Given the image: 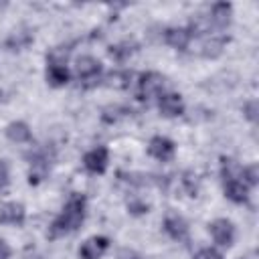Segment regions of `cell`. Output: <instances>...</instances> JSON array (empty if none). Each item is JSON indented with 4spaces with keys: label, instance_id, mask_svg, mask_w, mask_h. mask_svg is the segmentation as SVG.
Returning a JSON list of instances; mask_svg holds the SVG:
<instances>
[{
    "label": "cell",
    "instance_id": "obj_1",
    "mask_svg": "<svg viewBox=\"0 0 259 259\" xmlns=\"http://www.w3.org/2000/svg\"><path fill=\"white\" fill-rule=\"evenodd\" d=\"M85 219H87V196L83 192H71L65 204L61 206V210L57 212V217L51 221L47 237L55 241V239L73 235L83 227Z\"/></svg>",
    "mask_w": 259,
    "mask_h": 259
},
{
    "label": "cell",
    "instance_id": "obj_2",
    "mask_svg": "<svg viewBox=\"0 0 259 259\" xmlns=\"http://www.w3.org/2000/svg\"><path fill=\"white\" fill-rule=\"evenodd\" d=\"M134 85H136V99L138 101H150L164 91L166 79L158 71H144V73L136 75Z\"/></svg>",
    "mask_w": 259,
    "mask_h": 259
},
{
    "label": "cell",
    "instance_id": "obj_3",
    "mask_svg": "<svg viewBox=\"0 0 259 259\" xmlns=\"http://www.w3.org/2000/svg\"><path fill=\"white\" fill-rule=\"evenodd\" d=\"M75 77L83 83V87H95L103 77V63L93 55H81L75 61Z\"/></svg>",
    "mask_w": 259,
    "mask_h": 259
},
{
    "label": "cell",
    "instance_id": "obj_4",
    "mask_svg": "<svg viewBox=\"0 0 259 259\" xmlns=\"http://www.w3.org/2000/svg\"><path fill=\"white\" fill-rule=\"evenodd\" d=\"M208 235H210L214 247L231 249L235 245V239H237V227H235V223L231 219L219 217V219L208 223Z\"/></svg>",
    "mask_w": 259,
    "mask_h": 259
},
{
    "label": "cell",
    "instance_id": "obj_5",
    "mask_svg": "<svg viewBox=\"0 0 259 259\" xmlns=\"http://www.w3.org/2000/svg\"><path fill=\"white\" fill-rule=\"evenodd\" d=\"M162 231L176 243H188L190 241V227H188V221L176 212V210H166V214L162 217Z\"/></svg>",
    "mask_w": 259,
    "mask_h": 259
},
{
    "label": "cell",
    "instance_id": "obj_6",
    "mask_svg": "<svg viewBox=\"0 0 259 259\" xmlns=\"http://www.w3.org/2000/svg\"><path fill=\"white\" fill-rule=\"evenodd\" d=\"M156 107H158L160 115L166 117V119L182 117L184 111H186L184 97H182L178 91H162V93L156 97Z\"/></svg>",
    "mask_w": 259,
    "mask_h": 259
},
{
    "label": "cell",
    "instance_id": "obj_7",
    "mask_svg": "<svg viewBox=\"0 0 259 259\" xmlns=\"http://www.w3.org/2000/svg\"><path fill=\"white\" fill-rule=\"evenodd\" d=\"M146 154L150 158H154L156 162H172L174 156H176V142L168 136H162V134H156L148 140V146H146Z\"/></svg>",
    "mask_w": 259,
    "mask_h": 259
},
{
    "label": "cell",
    "instance_id": "obj_8",
    "mask_svg": "<svg viewBox=\"0 0 259 259\" xmlns=\"http://www.w3.org/2000/svg\"><path fill=\"white\" fill-rule=\"evenodd\" d=\"M83 168L93 176H103L109 168V148L107 146H95L87 150L81 158Z\"/></svg>",
    "mask_w": 259,
    "mask_h": 259
},
{
    "label": "cell",
    "instance_id": "obj_9",
    "mask_svg": "<svg viewBox=\"0 0 259 259\" xmlns=\"http://www.w3.org/2000/svg\"><path fill=\"white\" fill-rule=\"evenodd\" d=\"M198 40V55L204 59H217L219 55H223V51L227 49V45L231 42V36L227 32H212L206 36L196 38Z\"/></svg>",
    "mask_w": 259,
    "mask_h": 259
},
{
    "label": "cell",
    "instance_id": "obj_10",
    "mask_svg": "<svg viewBox=\"0 0 259 259\" xmlns=\"http://www.w3.org/2000/svg\"><path fill=\"white\" fill-rule=\"evenodd\" d=\"M206 20L210 22L212 30L225 32L233 22V4L231 2H214L206 10Z\"/></svg>",
    "mask_w": 259,
    "mask_h": 259
},
{
    "label": "cell",
    "instance_id": "obj_11",
    "mask_svg": "<svg viewBox=\"0 0 259 259\" xmlns=\"http://www.w3.org/2000/svg\"><path fill=\"white\" fill-rule=\"evenodd\" d=\"M111 247V239L105 235H91L79 245V259H101Z\"/></svg>",
    "mask_w": 259,
    "mask_h": 259
},
{
    "label": "cell",
    "instance_id": "obj_12",
    "mask_svg": "<svg viewBox=\"0 0 259 259\" xmlns=\"http://www.w3.org/2000/svg\"><path fill=\"white\" fill-rule=\"evenodd\" d=\"M162 40H164V45H168L170 49L184 53V51H188L190 45H192V34H190V30L186 28V24H184V26H166V28L162 30Z\"/></svg>",
    "mask_w": 259,
    "mask_h": 259
},
{
    "label": "cell",
    "instance_id": "obj_13",
    "mask_svg": "<svg viewBox=\"0 0 259 259\" xmlns=\"http://www.w3.org/2000/svg\"><path fill=\"white\" fill-rule=\"evenodd\" d=\"M26 223V206L18 200H8L0 204V225L22 227Z\"/></svg>",
    "mask_w": 259,
    "mask_h": 259
},
{
    "label": "cell",
    "instance_id": "obj_14",
    "mask_svg": "<svg viewBox=\"0 0 259 259\" xmlns=\"http://www.w3.org/2000/svg\"><path fill=\"white\" fill-rule=\"evenodd\" d=\"M136 81V73L130 71V69H113L109 73H105L101 77V85L109 87V89H117V91H123V89H130Z\"/></svg>",
    "mask_w": 259,
    "mask_h": 259
},
{
    "label": "cell",
    "instance_id": "obj_15",
    "mask_svg": "<svg viewBox=\"0 0 259 259\" xmlns=\"http://www.w3.org/2000/svg\"><path fill=\"white\" fill-rule=\"evenodd\" d=\"M138 51H140V45H138L134 38H123V40L113 42V45L107 47V55H109V59H111L113 63H117V65L127 63Z\"/></svg>",
    "mask_w": 259,
    "mask_h": 259
},
{
    "label": "cell",
    "instance_id": "obj_16",
    "mask_svg": "<svg viewBox=\"0 0 259 259\" xmlns=\"http://www.w3.org/2000/svg\"><path fill=\"white\" fill-rule=\"evenodd\" d=\"M4 136L12 144H30L32 142V130L24 119H12L4 127Z\"/></svg>",
    "mask_w": 259,
    "mask_h": 259
},
{
    "label": "cell",
    "instance_id": "obj_17",
    "mask_svg": "<svg viewBox=\"0 0 259 259\" xmlns=\"http://www.w3.org/2000/svg\"><path fill=\"white\" fill-rule=\"evenodd\" d=\"M223 194L227 200H231L233 204H249L251 200V190L239 180H225L223 182Z\"/></svg>",
    "mask_w": 259,
    "mask_h": 259
},
{
    "label": "cell",
    "instance_id": "obj_18",
    "mask_svg": "<svg viewBox=\"0 0 259 259\" xmlns=\"http://www.w3.org/2000/svg\"><path fill=\"white\" fill-rule=\"evenodd\" d=\"M45 81L53 89H61V87L69 85V81H71V69L67 65L47 63V67H45Z\"/></svg>",
    "mask_w": 259,
    "mask_h": 259
},
{
    "label": "cell",
    "instance_id": "obj_19",
    "mask_svg": "<svg viewBox=\"0 0 259 259\" xmlns=\"http://www.w3.org/2000/svg\"><path fill=\"white\" fill-rule=\"evenodd\" d=\"M34 42V34L28 32V30H20V32H12L6 40H4V47L8 51H22L26 47H30Z\"/></svg>",
    "mask_w": 259,
    "mask_h": 259
},
{
    "label": "cell",
    "instance_id": "obj_20",
    "mask_svg": "<svg viewBox=\"0 0 259 259\" xmlns=\"http://www.w3.org/2000/svg\"><path fill=\"white\" fill-rule=\"evenodd\" d=\"M127 113H130V109H127V107L117 105V103H111V105H105V107L101 109L99 119H101L103 123H107V125H113V123L121 121L123 117H127Z\"/></svg>",
    "mask_w": 259,
    "mask_h": 259
},
{
    "label": "cell",
    "instance_id": "obj_21",
    "mask_svg": "<svg viewBox=\"0 0 259 259\" xmlns=\"http://www.w3.org/2000/svg\"><path fill=\"white\" fill-rule=\"evenodd\" d=\"M180 186H182V190H184L190 198H196L198 192H200V180H198L196 172L184 170V172L180 174Z\"/></svg>",
    "mask_w": 259,
    "mask_h": 259
},
{
    "label": "cell",
    "instance_id": "obj_22",
    "mask_svg": "<svg viewBox=\"0 0 259 259\" xmlns=\"http://www.w3.org/2000/svg\"><path fill=\"white\" fill-rule=\"evenodd\" d=\"M219 172H221V180H223V182H225V180H235V178H239V174H241V164H239L235 158L221 156V168H219Z\"/></svg>",
    "mask_w": 259,
    "mask_h": 259
},
{
    "label": "cell",
    "instance_id": "obj_23",
    "mask_svg": "<svg viewBox=\"0 0 259 259\" xmlns=\"http://www.w3.org/2000/svg\"><path fill=\"white\" fill-rule=\"evenodd\" d=\"M239 180L249 188L253 190L257 184H259V166L257 164H247V166H241V174H239Z\"/></svg>",
    "mask_w": 259,
    "mask_h": 259
},
{
    "label": "cell",
    "instance_id": "obj_24",
    "mask_svg": "<svg viewBox=\"0 0 259 259\" xmlns=\"http://www.w3.org/2000/svg\"><path fill=\"white\" fill-rule=\"evenodd\" d=\"M125 208H127V212L132 217H144V214L150 212V204L142 196H136V194L125 200Z\"/></svg>",
    "mask_w": 259,
    "mask_h": 259
},
{
    "label": "cell",
    "instance_id": "obj_25",
    "mask_svg": "<svg viewBox=\"0 0 259 259\" xmlns=\"http://www.w3.org/2000/svg\"><path fill=\"white\" fill-rule=\"evenodd\" d=\"M241 111H243V117H245L247 121L255 123V121H257V117H259V101H257L255 97H253V99H247V101L243 103Z\"/></svg>",
    "mask_w": 259,
    "mask_h": 259
},
{
    "label": "cell",
    "instance_id": "obj_26",
    "mask_svg": "<svg viewBox=\"0 0 259 259\" xmlns=\"http://www.w3.org/2000/svg\"><path fill=\"white\" fill-rule=\"evenodd\" d=\"M192 259H225V255L219 251V247H200L194 255H192Z\"/></svg>",
    "mask_w": 259,
    "mask_h": 259
},
{
    "label": "cell",
    "instance_id": "obj_27",
    "mask_svg": "<svg viewBox=\"0 0 259 259\" xmlns=\"http://www.w3.org/2000/svg\"><path fill=\"white\" fill-rule=\"evenodd\" d=\"M10 180H12L10 178V164H8V160L0 158V192L10 186Z\"/></svg>",
    "mask_w": 259,
    "mask_h": 259
},
{
    "label": "cell",
    "instance_id": "obj_28",
    "mask_svg": "<svg viewBox=\"0 0 259 259\" xmlns=\"http://www.w3.org/2000/svg\"><path fill=\"white\" fill-rule=\"evenodd\" d=\"M117 259H144V257L138 251L130 249V247H123V249L117 251Z\"/></svg>",
    "mask_w": 259,
    "mask_h": 259
},
{
    "label": "cell",
    "instance_id": "obj_29",
    "mask_svg": "<svg viewBox=\"0 0 259 259\" xmlns=\"http://www.w3.org/2000/svg\"><path fill=\"white\" fill-rule=\"evenodd\" d=\"M12 257V247L8 245L6 239H0V259H10Z\"/></svg>",
    "mask_w": 259,
    "mask_h": 259
},
{
    "label": "cell",
    "instance_id": "obj_30",
    "mask_svg": "<svg viewBox=\"0 0 259 259\" xmlns=\"http://www.w3.org/2000/svg\"><path fill=\"white\" fill-rule=\"evenodd\" d=\"M239 259H243V257H239Z\"/></svg>",
    "mask_w": 259,
    "mask_h": 259
}]
</instances>
